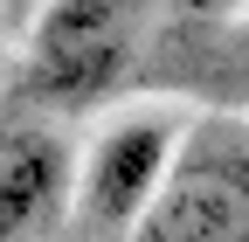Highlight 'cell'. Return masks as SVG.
Here are the masks:
<instances>
[{"label": "cell", "instance_id": "1", "mask_svg": "<svg viewBox=\"0 0 249 242\" xmlns=\"http://www.w3.org/2000/svg\"><path fill=\"white\" fill-rule=\"evenodd\" d=\"M139 55V0H49L28 35L21 97L42 111H90Z\"/></svg>", "mask_w": 249, "mask_h": 242}, {"label": "cell", "instance_id": "4", "mask_svg": "<svg viewBox=\"0 0 249 242\" xmlns=\"http://www.w3.org/2000/svg\"><path fill=\"white\" fill-rule=\"evenodd\" d=\"M76 187V159L49 125L0 132V242H35Z\"/></svg>", "mask_w": 249, "mask_h": 242}, {"label": "cell", "instance_id": "2", "mask_svg": "<svg viewBox=\"0 0 249 242\" xmlns=\"http://www.w3.org/2000/svg\"><path fill=\"white\" fill-rule=\"evenodd\" d=\"M173 145H180V132L166 118H118L76 173L83 222L90 228H139V215L173 173Z\"/></svg>", "mask_w": 249, "mask_h": 242}, {"label": "cell", "instance_id": "3", "mask_svg": "<svg viewBox=\"0 0 249 242\" xmlns=\"http://www.w3.org/2000/svg\"><path fill=\"white\" fill-rule=\"evenodd\" d=\"M132 242H249V159L214 153L166 173Z\"/></svg>", "mask_w": 249, "mask_h": 242}, {"label": "cell", "instance_id": "5", "mask_svg": "<svg viewBox=\"0 0 249 242\" xmlns=\"http://www.w3.org/2000/svg\"><path fill=\"white\" fill-rule=\"evenodd\" d=\"M173 14H187V21H229V14H242L249 0H166Z\"/></svg>", "mask_w": 249, "mask_h": 242}]
</instances>
